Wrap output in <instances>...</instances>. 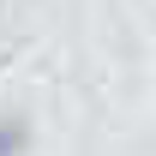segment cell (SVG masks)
Here are the masks:
<instances>
[{"label":"cell","mask_w":156,"mask_h":156,"mask_svg":"<svg viewBox=\"0 0 156 156\" xmlns=\"http://www.w3.org/2000/svg\"><path fill=\"white\" fill-rule=\"evenodd\" d=\"M24 144H30V126H24V120H0V156H24Z\"/></svg>","instance_id":"cell-1"}]
</instances>
